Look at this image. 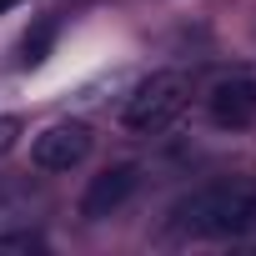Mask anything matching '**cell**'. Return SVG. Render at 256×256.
<instances>
[{"mask_svg":"<svg viewBox=\"0 0 256 256\" xmlns=\"http://www.w3.org/2000/svg\"><path fill=\"white\" fill-rule=\"evenodd\" d=\"M251 221H256V186L251 181H206L171 206V231L196 236V241L246 236Z\"/></svg>","mask_w":256,"mask_h":256,"instance_id":"6da1fadb","label":"cell"},{"mask_svg":"<svg viewBox=\"0 0 256 256\" xmlns=\"http://www.w3.org/2000/svg\"><path fill=\"white\" fill-rule=\"evenodd\" d=\"M50 40H56V20H40L36 30H26V40H20V66H40L46 50H50Z\"/></svg>","mask_w":256,"mask_h":256,"instance_id":"8992f818","label":"cell"},{"mask_svg":"<svg viewBox=\"0 0 256 256\" xmlns=\"http://www.w3.org/2000/svg\"><path fill=\"white\" fill-rule=\"evenodd\" d=\"M10 6H20V0H0V16H6V10H10Z\"/></svg>","mask_w":256,"mask_h":256,"instance_id":"9c48e42d","label":"cell"},{"mask_svg":"<svg viewBox=\"0 0 256 256\" xmlns=\"http://www.w3.org/2000/svg\"><path fill=\"white\" fill-rule=\"evenodd\" d=\"M191 100V76L186 70H151L120 106V126L126 131H141V136H156L186 110Z\"/></svg>","mask_w":256,"mask_h":256,"instance_id":"7a4b0ae2","label":"cell"},{"mask_svg":"<svg viewBox=\"0 0 256 256\" xmlns=\"http://www.w3.org/2000/svg\"><path fill=\"white\" fill-rule=\"evenodd\" d=\"M136 166L131 161H120V166H106L100 176H90V186H86V196H80V216L86 221H106V216H116L126 201L136 196Z\"/></svg>","mask_w":256,"mask_h":256,"instance_id":"5b68a950","label":"cell"},{"mask_svg":"<svg viewBox=\"0 0 256 256\" xmlns=\"http://www.w3.org/2000/svg\"><path fill=\"white\" fill-rule=\"evenodd\" d=\"M96 146V131L86 120H50L46 131L30 141V161L40 171H76Z\"/></svg>","mask_w":256,"mask_h":256,"instance_id":"3957f363","label":"cell"},{"mask_svg":"<svg viewBox=\"0 0 256 256\" xmlns=\"http://www.w3.org/2000/svg\"><path fill=\"white\" fill-rule=\"evenodd\" d=\"M206 110L221 131H246L256 120V76L251 70H231L206 90Z\"/></svg>","mask_w":256,"mask_h":256,"instance_id":"277c9868","label":"cell"},{"mask_svg":"<svg viewBox=\"0 0 256 256\" xmlns=\"http://www.w3.org/2000/svg\"><path fill=\"white\" fill-rule=\"evenodd\" d=\"M20 141V116H0V156Z\"/></svg>","mask_w":256,"mask_h":256,"instance_id":"ba28073f","label":"cell"},{"mask_svg":"<svg viewBox=\"0 0 256 256\" xmlns=\"http://www.w3.org/2000/svg\"><path fill=\"white\" fill-rule=\"evenodd\" d=\"M46 241L36 231H16V236H0V251H40Z\"/></svg>","mask_w":256,"mask_h":256,"instance_id":"52a82bcc","label":"cell"}]
</instances>
